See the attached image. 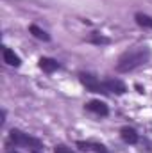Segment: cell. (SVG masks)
Listing matches in <instances>:
<instances>
[{
  "instance_id": "cell-1",
  "label": "cell",
  "mask_w": 152,
  "mask_h": 153,
  "mask_svg": "<svg viewBox=\"0 0 152 153\" xmlns=\"http://www.w3.org/2000/svg\"><path fill=\"white\" fill-rule=\"evenodd\" d=\"M150 59V48L149 46H136V48H131L127 50L125 53L120 55L118 62H116V71L120 73H129L140 66H143L147 61Z\"/></svg>"
},
{
  "instance_id": "cell-2",
  "label": "cell",
  "mask_w": 152,
  "mask_h": 153,
  "mask_svg": "<svg viewBox=\"0 0 152 153\" xmlns=\"http://www.w3.org/2000/svg\"><path fill=\"white\" fill-rule=\"evenodd\" d=\"M79 78H81L82 85H84L88 91H91V93H108L106 87H104V82H100L97 76L90 75V73H81Z\"/></svg>"
},
{
  "instance_id": "cell-3",
  "label": "cell",
  "mask_w": 152,
  "mask_h": 153,
  "mask_svg": "<svg viewBox=\"0 0 152 153\" xmlns=\"http://www.w3.org/2000/svg\"><path fill=\"white\" fill-rule=\"evenodd\" d=\"M11 141H13L14 144L41 148V144H39L38 139H34V137H31V135H27V134H23V132H20V130H11Z\"/></svg>"
},
{
  "instance_id": "cell-4",
  "label": "cell",
  "mask_w": 152,
  "mask_h": 153,
  "mask_svg": "<svg viewBox=\"0 0 152 153\" xmlns=\"http://www.w3.org/2000/svg\"><path fill=\"white\" fill-rule=\"evenodd\" d=\"M104 87H106L108 93H116V94H123V93L127 91L125 84L120 82V80H116V78H109V80H106V82H104Z\"/></svg>"
},
{
  "instance_id": "cell-5",
  "label": "cell",
  "mask_w": 152,
  "mask_h": 153,
  "mask_svg": "<svg viewBox=\"0 0 152 153\" xmlns=\"http://www.w3.org/2000/svg\"><path fill=\"white\" fill-rule=\"evenodd\" d=\"M86 109H88V111H91V112H95L97 116H108V112H109L108 105H106L104 102H99V100L88 102V103H86Z\"/></svg>"
},
{
  "instance_id": "cell-6",
  "label": "cell",
  "mask_w": 152,
  "mask_h": 153,
  "mask_svg": "<svg viewBox=\"0 0 152 153\" xmlns=\"http://www.w3.org/2000/svg\"><path fill=\"white\" fill-rule=\"evenodd\" d=\"M39 68L45 71V73H54L56 70H59V62L50 59V57H41L39 59Z\"/></svg>"
},
{
  "instance_id": "cell-7",
  "label": "cell",
  "mask_w": 152,
  "mask_h": 153,
  "mask_svg": "<svg viewBox=\"0 0 152 153\" xmlns=\"http://www.w3.org/2000/svg\"><path fill=\"white\" fill-rule=\"evenodd\" d=\"M120 137L127 143V144H136L138 143V134H136V130L134 128H129V126H123L122 130H120Z\"/></svg>"
},
{
  "instance_id": "cell-8",
  "label": "cell",
  "mask_w": 152,
  "mask_h": 153,
  "mask_svg": "<svg viewBox=\"0 0 152 153\" xmlns=\"http://www.w3.org/2000/svg\"><path fill=\"white\" fill-rule=\"evenodd\" d=\"M77 146L84 152H97V153H108V150L102 146V144H95V143H84V141H79Z\"/></svg>"
},
{
  "instance_id": "cell-9",
  "label": "cell",
  "mask_w": 152,
  "mask_h": 153,
  "mask_svg": "<svg viewBox=\"0 0 152 153\" xmlns=\"http://www.w3.org/2000/svg\"><path fill=\"white\" fill-rule=\"evenodd\" d=\"M4 61L9 64V66H20V57L11 50V48H4Z\"/></svg>"
},
{
  "instance_id": "cell-10",
  "label": "cell",
  "mask_w": 152,
  "mask_h": 153,
  "mask_svg": "<svg viewBox=\"0 0 152 153\" xmlns=\"http://www.w3.org/2000/svg\"><path fill=\"white\" fill-rule=\"evenodd\" d=\"M136 23L138 25H141V27H145V29H152V18L149 14H143V13H136Z\"/></svg>"
},
{
  "instance_id": "cell-11",
  "label": "cell",
  "mask_w": 152,
  "mask_h": 153,
  "mask_svg": "<svg viewBox=\"0 0 152 153\" xmlns=\"http://www.w3.org/2000/svg\"><path fill=\"white\" fill-rule=\"evenodd\" d=\"M31 32L34 34V38L41 39V41H50V36H48L43 29H39L38 25H31Z\"/></svg>"
},
{
  "instance_id": "cell-12",
  "label": "cell",
  "mask_w": 152,
  "mask_h": 153,
  "mask_svg": "<svg viewBox=\"0 0 152 153\" xmlns=\"http://www.w3.org/2000/svg\"><path fill=\"white\" fill-rule=\"evenodd\" d=\"M91 41H93V43H97V45H106V43H109V39L104 38V36H99L97 32H93V36H91Z\"/></svg>"
},
{
  "instance_id": "cell-13",
  "label": "cell",
  "mask_w": 152,
  "mask_h": 153,
  "mask_svg": "<svg viewBox=\"0 0 152 153\" xmlns=\"http://www.w3.org/2000/svg\"><path fill=\"white\" fill-rule=\"evenodd\" d=\"M54 153H75V152H72L70 148H66V146L59 144V146H56V150H54Z\"/></svg>"
},
{
  "instance_id": "cell-14",
  "label": "cell",
  "mask_w": 152,
  "mask_h": 153,
  "mask_svg": "<svg viewBox=\"0 0 152 153\" xmlns=\"http://www.w3.org/2000/svg\"><path fill=\"white\" fill-rule=\"evenodd\" d=\"M7 153H18V152H7Z\"/></svg>"
}]
</instances>
